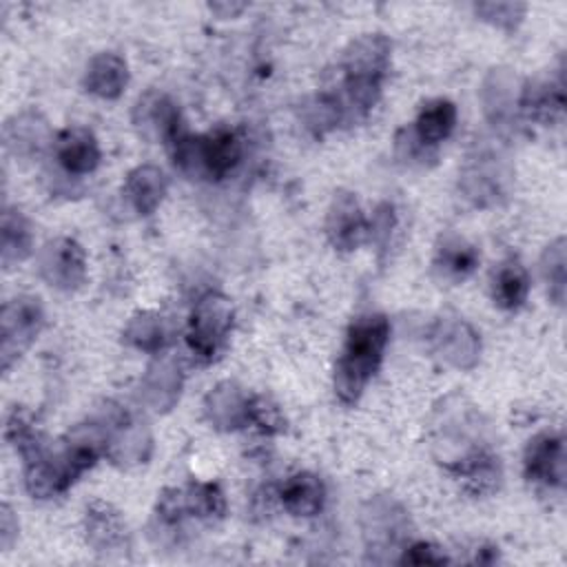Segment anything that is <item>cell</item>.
<instances>
[{
  "label": "cell",
  "mask_w": 567,
  "mask_h": 567,
  "mask_svg": "<svg viewBox=\"0 0 567 567\" xmlns=\"http://www.w3.org/2000/svg\"><path fill=\"white\" fill-rule=\"evenodd\" d=\"M390 323L383 315H363L352 321L334 368V392L343 403H357L381 365Z\"/></svg>",
  "instance_id": "obj_1"
},
{
  "label": "cell",
  "mask_w": 567,
  "mask_h": 567,
  "mask_svg": "<svg viewBox=\"0 0 567 567\" xmlns=\"http://www.w3.org/2000/svg\"><path fill=\"white\" fill-rule=\"evenodd\" d=\"M390 40L381 33H368L354 40L341 62L343 71V113L365 115L379 100L381 82L390 64Z\"/></svg>",
  "instance_id": "obj_2"
},
{
  "label": "cell",
  "mask_w": 567,
  "mask_h": 567,
  "mask_svg": "<svg viewBox=\"0 0 567 567\" xmlns=\"http://www.w3.org/2000/svg\"><path fill=\"white\" fill-rule=\"evenodd\" d=\"M233 326V308L219 295H206L197 301L188 319L186 341L190 352L202 361H213L224 348Z\"/></svg>",
  "instance_id": "obj_3"
},
{
  "label": "cell",
  "mask_w": 567,
  "mask_h": 567,
  "mask_svg": "<svg viewBox=\"0 0 567 567\" xmlns=\"http://www.w3.org/2000/svg\"><path fill=\"white\" fill-rule=\"evenodd\" d=\"M44 323V312L38 297H16L2 306L0 315V357L2 370L31 346Z\"/></svg>",
  "instance_id": "obj_4"
},
{
  "label": "cell",
  "mask_w": 567,
  "mask_h": 567,
  "mask_svg": "<svg viewBox=\"0 0 567 567\" xmlns=\"http://www.w3.org/2000/svg\"><path fill=\"white\" fill-rule=\"evenodd\" d=\"M38 272L58 290H75L86 275L82 246L69 237L47 241L38 252Z\"/></svg>",
  "instance_id": "obj_5"
},
{
  "label": "cell",
  "mask_w": 567,
  "mask_h": 567,
  "mask_svg": "<svg viewBox=\"0 0 567 567\" xmlns=\"http://www.w3.org/2000/svg\"><path fill=\"white\" fill-rule=\"evenodd\" d=\"M326 235L337 250H354L370 235V221L359 208L352 193H334L326 217Z\"/></svg>",
  "instance_id": "obj_6"
},
{
  "label": "cell",
  "mask_w": 567,
  "mask_h": 567,
  "mask_svg": "<svg viewBox=\"0 0 567 567\" xmlns=\"http://www.w3.org/2000/svg\"><path fill=\"white\" fill-rule=\"evenodd\" d=\"M241 151L239 135L226 126L197 135V173L221 179L239 164Z\"/></svg>",
  "instance_id": "obj_7"
},
{
  "label": "cell",
  "mask_w": 567,
  "mask_h": 567,
  "mask_svg": "<svg viewBox=\"0 0 567 567\" xmlns=\"http://www.w3.org/2000/svg\"><path fill=\"white\" fill-rule=\"evenodd\" d=\"M133 122L142 135L151 140H162L166 144H171L184 131L177 106L164 93L155 91H148L137 100Z\"/></svg>",
  "instance_id": "obj_8"
},
{
  "label": "cell",
  "mask_w": 567,
  "mask_h": 567,
  "mask_svg": "<svg viewBox=\"0 0 567 567\" xmlns=\"http://www.w3.org/2000/svg\"><path fill=\"white\" fill-rule=\"evenodd\" d=\"M525 474L529 481L563 487L565 483V447L563 439L551 432L534 436L525 450Z\"/></svg>",
  "instance_id": "obj_9"
},
{
  "label": "cell",
  "mask_w": 567,
  "mask_h": 567,
  "mask_svg": "<svg viewBox=\"0 0 567 567\" xmlns=\"http://www.w3.org/2000/svg\"><path fill=\"white\" fill-rule=\"evenodd\" d=\"M53 151L58 164L71 175H86L100 164V146L89 128L71 126L55 135Z\"/></svg>",
  "instance_id": "obj_10"
},
{
  "label": "cell",
  "mask_w": 567,
  "mask_h": 567,
  "mask_svg": "<svg viewBox=\"0 0 567 567\" xmlns=\"http://www.w3.org/2000/svg\"><path fill=\"white\" fill-rule=\"evenodd\" d=\"M206 416L217 430H237L241 425H248V412H250V396L244 394L241 388L235 383H219L204 403Z\"/></svg>",
  "instance_id": "obj_11"
},
{
  "label": "cell",
  "mask_w": 567,
  "mask_h": 567,
  "mask_svg": "<svg viewBox=\"0 0 567 567\" xmlns=\"http://www.w3.org/2000/svg\"><path fill=\"white\" fill-rule=\"evenodd\" d=\"M434 348L447 363L456 368H472L478 354V337L467 323L445 319L434 328Z\"/></svg>",
  "instance_id": "obj_12"
},
{
  "label": "cell",
  "mask_w": 567,
  "mask_h": 567,
  "mask_svg": "<svg viewBox=\"0 0 567 567\" xmlns=\"http://www.w3.org/2000/svg\"><path fill=\"white\" fill-rule=\"evenodd\" d=\"M84 529H86V540L95 547V551L111 554V551H122L128 545L124 520L106 503L97 501L86 507Z\"/></svg>",
  "instance_id": "obj_13"
},
{
  "label": "cell",
  "mask_w": 567,
  "mask_h": 567,
  "mask_svg": "<svg viewBox=\"0 0 567 567\" xmlns=\"http://www.w3.org/2000/svg\"><path fill=\"white\" fill-rule=\"evenodd\" d=\"M279 501L292 516H315L321 512L326 501V487L312 472L292 474L279 489Z\"/></svg>",
  "instance_id": "obj_14"
},
{
  "label": "cell",
  "mask_w": 567,
  "mask_h": 567,
  "mask_svg": "<svg viewBox=\"0 0 567 567\" xmlns=\"http://www.w3.org/2000/svg\"><path fill=\"white\" fill-rule=\"evenodd\" d=\"M124 195L140 215H151L166 195V177L153 164H142L126 175Z\"/></svg>",
  "instance_id": "obj_15"
},
{
  "label": "cell",
  "mask_w": 567,
  "mask_h": 567,
  "mask_svg": "<svg viewBox=\"0 0 567 567\" xmlns=\"http://www.w3.org/2000/svg\"><path fill=\"white\" fill-rule=\"evenodd\" d=\"M478 266V250L463 237L447 235L441 239L434 257V272L450 284H458Z\"/></svg>",
  "instance_id": "obj_16"
},
{
  "label": "cell",
  "mask_w": 567,
  "mask_h": 567,
  "mask_svg": "<svg viewBox=\"0 0 567 567\" xmlns=\"http://www.w3.org/2000/svg\"><path fill=\"white\" fill-rule=\"evenodd\" d=\"M128 82L126 62L115 53H97L89 66L84 84L91 93L104 100H115Z\"/></svg>",
  "instance_id": "obj_17"
},
{
  "label": "cell",
  "mask_w": 567,
  "mask_h": 567,
  "mask_svg": "<svg viewBox=\"0 0 567 567\" xmlns=\"http://www.w3.org/2000/svg\"><path fill=\"white\" fill-rule=\"evenodd\" d=\"M182 388L179 365L173 359L155 361L144 377V399L153 410H168L175 405Z\"/></svg>",
  "instance_id": "obj_18"
},
{
  "label": "cell",
  "mask_w": 567,
  "mask_h": 567,
  "mask_svg": "<svg viewBox=\"0 0 567 567\" xmlns=\"http://www.w3.org/2000/svg\"><path fill=\"white\" fill-rule=\"evenodd\" d=\"M456 124V106L450 100H432L423 104V109L416 115L412 133L416 140L430 148L441 144Z\"/></svg>",
  "instance_id": "obj_19"
},
{
  "label": "cell",
  "mask_w": 567,
  "mask_h": 567,
  "mask_svg": "<svg viewBox=\"0 0 567 567\" xmlns=\"http://www.w3.org/2000/svg\"><path fill=\"white\" fill-rule=\"evenodd\" d=\"M7 148L16 155H38L49 142V128L35 113L16 115L4 124Z\"/></svg>",
  "instance_id": "obj_20"
},
{
  "label": "cell",
  "mask_w": 567,
  "mask_h": 567,
  "mask_svg": "<svg viewBox=\"0 0 567 567\" xmlns=\"http://www.w3.org/2000/svg\"><path fill=\"white\" fill-rule=\"evenodd\" d=\"M527 292H529V277L525 268L516 259L503 261L494 272V281H492L494 303L503 310H516L527 299Z\"/></svg>",
  "instance_id": "obj_21"
},
{
  "label": "cell",
  "mask_w": 567,
  "mask_h": 567,
  "mask_svg": "<svg viewBox=\"0 0 567 567\" xmlns=\"http://www.w3.org/2000/svg\"><path fill=\"white\" fill-rule=\"evenodd\" d=\"M565 104L563 86L549 84V82H534L523 91L520 97V111L540 124H549L556 117H560Z\"/></svg>",
  "instance_id": "obj_22"
},
{
  "label": "cell",
  "mask_w": 567,
  "mask_h": 567,
  "mask_svg": "<svg viewBox=\"0 0 567 567\" xmlns=\"http://www.w3.org/2000/svg\"><path fill=\"white\" fill-rule=\"evenodd\" d=\"M2 266L11 268L31 252V226L20 210L4 208L2 213Z\"/></svg>",
  "instance_id": "obj_23"
},
{
  "label": "cell",
  "mask_w": 567,
  "mask_h": 567,
  "mask_svg": "<svg viewBox=\"0 0 567 567\" xmlns=\"http://www.w3.org/2000/svg\"><path fill=\"white\" fill-rule=\"evenodd\" d=\"M4 436L16 447V452H20V456L24 461L31 458L33 454H38L44 447L42 432H40V427L35 423V416L29 410L18 408V405L7 416Z\"/></svg>",
  "instance_id": "obj_24"
},
{
  "label": "cell",
  "mask_w": 567,
  "mask_h": 567,
  "mask_svg": "<svg viewBox=\"0 0 567 567\" xmlns=\"http://www.w3.org/2000/svg\"><path fill=\"white\" fill-rule=\"evenodd\" d=\"M124 339L144 352H159L166 343V332L162 317L155 312H140L135 315L128 326L124 328Z\"/></svg>",
  "instance_id": "obj_25"
},
{
  "label": "cell",
  "mask_w": 567,
  "mask_h": 567,
  "mask_svg": "<svg viewBox=\"0 0 567 567\" xmlns=\"http://www.w3.org/2000/svg\"><path fill=\"white\" fill-rule=\"evenodd\" d=\"M188 516H197L204 520H217L226 512L224 492L217 483H190L186 489Z\"/></svg>",
  "instance_id": "obj_26"
},
{
  "label": "cell",
  "mask_w": 567,
  "mask_h": 567,
  "mask_svg": "<svg viewBox=\"0 0 567 567\" xmlns=\"http://www.w3.org/2000/svg\"><path fill=\"white\" fill-rule=\"evenodd\" d=\"M543 275L554 301L563 303V297H565V241L563 239H556L545 250Z\"/></svg>",
  "instance_id": "obj_27"
},
{
  "label": "cell",
  "mask_w": 567,
  "mask_h": 567,
  "mask_svg": "<svg viewBox=\"0 0 567 567\" xmlns=\"http://www.w3.org/2000/svg\"><path fill=\"white\" fill-rule=\"evenodd\" d=\"M248 423L257 425L266 434H275L286 427V421H284L279 408L272 401H268L266 396H250Z\"/></svg>",
  "instance_id": "obj_28"
},
{
  "label": "cell",
  "mask_w": 567,
  "mask_h": 567,
  "mask_svg": "<svg viewBox=\"0 0 567 567\" xmlns=\"http://www.w3.org/2000/svg\"><path fill=\"white\" fill-rule=\"evenodd\" d=\"M401 563L403 565H443V563H450V558L430 543H414L403 551Z\"/></svg>",
  "instance_id": "obj_29"
},
{
  "label": "cell",
  "mask_w": 567,
  "mask_h": 567,
  "mask_svg": "<svg viewBox=\"0 0 567 567\" xmlns=\"http://www.w3.org/2000/svg\"><path fill=\"white\" fill-rule=\"evenodd\" d=\"M476 13H481L485 20L514 27L516 20H518L520 13H523V7H518V4H503V2H496V4H494V2H492V4H478V7H476Z\"/></svg>",
  "instance_id": "obj_30"
},
{
  "label": "cell",
  "mask_w": 567,
  "mask_h": 567,
  "mask_svg": "<svg viewBox=\"0 0 567 567\" xmlns=\"http://www.w3.org/2000/svg\"><path fill=\"white\" fill-rule=\"evenodd\" d=\"M0 538H2V547H9L11 545V538L13 534L18 532V525H13V516H11V509L7 505H2V518H0Z\"/></svg>",
  "instance_id": "obj_31"
}]
</instances>
